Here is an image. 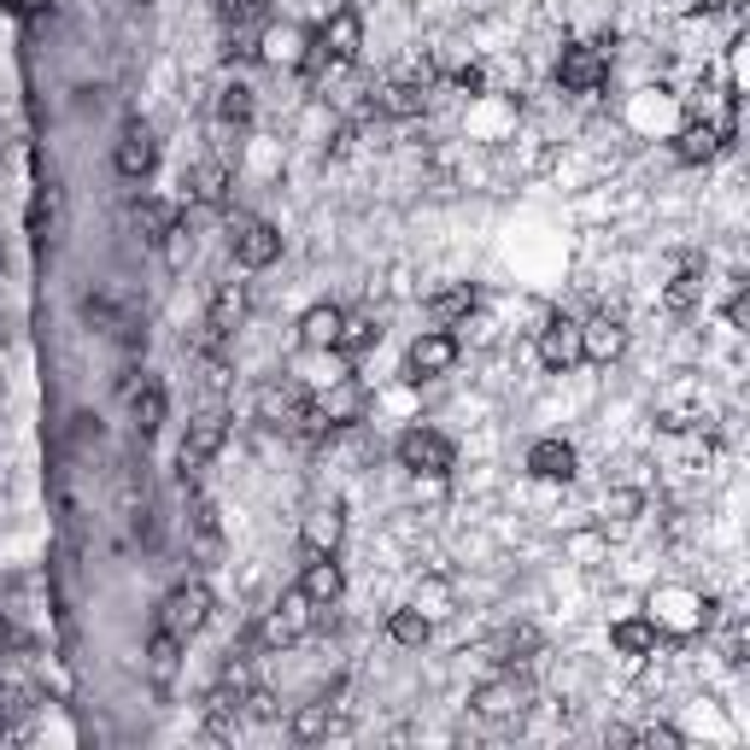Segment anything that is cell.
<instances>
[{
	"label": "cell",
	"instance_id": "cell-1",
	"mask_svg": "<svg viewBox=\"0 0 750 750\" xmlns=\"http://www.w3.org/2000/svg\"><path fill=\"white\" fill-rule=\"evenodd\" d=\"M394 458H399V469H411V475H434V481H440V475H451V463H458V446H451L440 428L416 422V428L399 434Z\"/></svg>",
	"mask_w": 750,
	"mask_h": 750
},
{
	"label": "cell",
	"instance_id": "cell-2",
	"mask_svg": "<svg viewBox=\"0 0 750 750\" xmlns=\"http://www.w3.org/2000/svg\"><path fill=\"white\" fill-rule=\"evenodd\" d=\"M223 446H229V416H223V411H206V416L188 422L182 451H177V475H182V487H194V475H199V469H206Z\"/></svg>",
	"mask_w": 750,
	"mask_h": 750
},
{
	"label": "cell",
	"instance_id": "cell-3",
	"mask_svg": "<svg viewBox=\"0 0 750 750\" xmlns=\"http://www.w3.org/2000/svg\"><path fill=\"white\" fill-rule=\"evenodd\" d=\"M211 609H217V598H211L206 581H177V586L165 592V604H159V628L194 639V633L211 621Z\"/></svg>",
	"mask_w": 750,
	"mask_h": 750
},
{
	"label": "cell",
	"instance_id": "cell-4",
	"mask_svg": "<svg viewBox=\"0 0 750 750\" xmlns=\"http://www.w3.org/2000/svg\"><path fill=\"white\" fill-rule=\"evenodd\" d=\"M451 364H458V335L451 328H422L411 340V352H404V382H434Z\"/></svg>",
	"mask_w": 750,
	"mask_h": 750
},
{
	"label": "cell",
	"instance_id": "cell-5",
	"mask_svg": "<svg viewBox=\"0 0 750 750\" xmlns=\"http://www.w3.org/2000/svg\"><path fill=\"white\" fill-rule=\"evenodd\" d=\"M311 609H317V604H311L300 586H293V592H281V604H276L270 616L258 621V633H253V639H258L264 651H281V645H293V639H300V633L311 628Z\"/></svg>",
	"mask_w": 750,
	"mask_h": 750
},
{
	"label": "cell",
	"instance_id": "cell-6",
	"mask_svg": "<svg viewBox=\"0 0 750 750\" xmlns=\"http://www.w3.org/2000/svg\"><path fill=\"white\" fill-rule=\"evenodd\" d=\"M234 264H246V270H270L281 258V229L264 223V217H234Z\"/></svg>",
	"mask_w": 750,
	"mask_h": 750
},
{
	"label": "cell",
	"instance_id": "cell-7",
	"mask_svg": "<svg viewBox=\"0 0 750 750\" xmlns=\"http://www.w3.org/2000/svg\"><path fill=\"white\" fill-rule=\"evenodd\" d=\"M604 71H609V59H604V47H592V41H569L557 53V83L569 94H592L604 83Z\"/></svg>",
	"mask_w": 750,
	"mask_h": 750
},
{
	"label": "cell",
	"instance_id": "cell-8",
	"mask_svg": "<svg viewBox=\"0 0 750 750\" xmlns=\"http://www.w3.org/2000/svg\"><path fill=\"white\" fill-rule=\"evenodd\" d=\"M317 41H323V53H328V59L352 65V59L364 53V12H358V7H335V12L323 19Z\"/></svg>",
	"mask_w": 750,
	"mask_h": 750
},
{
	"label": "cell",
	"instance_id": "cell-9",
	"mask_svg": "<svg viewBox=\"0 0 750 750\" xmlns=\"http://www.w3.org/2000/svg\"><path fill=\"white\" fill-rule=\"evenodd\" d=\"M112 165H118V177H130V182L153 177V165H159V141H153L147 123H123V135L112 147Z\"/></svg>",
	"mask_w": 750,
	"mask_h": 750
},
{
	"label": "cell",
	"instance_id": "cell-10",
	"mask_svg": "<svg viewBox=\"0 0 750 750\" xmlns=\"http://www.w3.org/2000/svg\"><path fill=\"white\" fill-rule=\"evenodd\" d=\"M540 364L552 375H569L574 364H581V323L574 317H552L540 328Z\"/></svg>",
	"mask_w": 750,
	"mask_h": 750
},
{
	"label": "cell",
	"instance_id": "cell-11",
	"mask_svg": "<svg viewBox=\"0 0 750 750\" xmlns=\"http://www.w3.org/2000/svg\"><path fill=\"white\" fill-rule=\"evenodd\" d=\"M528 703V686L516 675H498V680H481L475 698H469V710L481 715V722H510V715H522Z\"/></svg>",
	"mask_w": 750,
	"mask_h": 750
},
{
	"label": "cell",
	"instance_id": "cell-12",
	"mask_svg": "<svg viewBox=\"0 0 750 750\" xmlns=\"http://www.w3.org/2000/svg\"><path fill=\"white\" fill-rule=\"evenodd\" d=\"M621 352H628V328H621V317L598 311L592 323H581V358L586 364H616Z\"/></svg>",
	"mask_w": 750,
	"mask_h": 750
},
{
	"label": "cell",
	"instance_id": "cell-13",
	"mask_svg": "<svg viewBox=\"0 0 750 750\" xmlns=\"http://www.w3.org/2000/svg\"><path fill=\"white\" fill-rule=\"evenodd\" d=\"M300 592L317 609H335L340 604V592H347V574H340V562H335V552H311V562H305V574H300Z\"/></svg>",
	"mask_w": 750,
	"mask_h": 750
},
{
	"label": "cell",
	"instance_id": "cell-14",
	"mask_svg": "<svg viewBox=\"0 0 750 750\" xmlns=\"http://www.w3.org/2000/svg\"><path fill=\"white\" fill-rule=\"evenodd\" d=\"M311 411V394H300V387H281V382H270L258 394V422H270V428H293Z\"/></svg>",
	"mask_w": 750,
	"mask_h": 750
},
{
	"label": "cell",
	"instance_id": "cell-15",
	"mask_svg": "<svg viewBox=\"0 0 750 750\" xmlns=\"http://www.w3.org/2000/svg\"><path fill=\"white\" fill-rule=\"evenodd\" d=\"M165 416H170V399H165V387L147 375V382H141L135 394H130V422H135L141 440H153V434L165 428Z\"/></svg>",
	"mask_w": 750,
	"mask_h": 750
},
{
	"label": "cell",
	"instance_id": "cell-16",
	"mask_svg": "<svg viewBox=\"0 0 750 750\" xmlns=\"http://www.w3.org/2000/svg\"><path fill=\"white\" fill-rule=\"evenodd\" d=\"M317 411L328 416V428H352V422H364V387H358L352 375H340V382L317 399Z\"/></svg>",
	"mask_w": 750,
	"mask_h": 750
},
{
	"label": "cell",
	"instance_id": "cell-17",
	"mask_svg": "<svg viewBox=\"0 0 750 750\" xmlns=\"http://www.w3.org/2000/svg\"><path fill=\"white\" fill-rule=\"evenodd\" d=\"M375 112L382 118H422L428 112V83H416V76H399V83L382 88V100H375Z\"/></svg>",
	"mask_w": 750,
	"mask_h": 750
},
{
	"label": "cell",
	"instance_id": "cell-18",
	"mask_svg": "<svg viewBox=\"0 0 750 750\" xmlns=\"http://www.w3.org/2000/svg\"><path fill=\"white\" fill-rule=\"evenodd\" d=\"M229 188H234V170L223 159H199L194 170H188V194H194L199 206H223Z\"/></svg>",
	"mask_w": 750,
	"mask_h": 750
},
{
	"label": "cell",
	"instance_id": "cell-19",
	"mask_svg": "<svg viewBox=\"0 0 750 750\" xmlns=\"http://www.w3.org/2000/svg\"><path fill=\"white\" fill-rule=\"evenodd\" d=\"M340 323H347V311H340V305H311L305 317H300V347L305 352H335Z\"/></svg>",
	"mask_w": 750,
	"mask_h": 750
},
{
	"label": "cell",
	"instance_id": "cell-20",
	"mask_svg": "<svg viewBox=\"0 0 750 750\" xmlns=\"http://www.w3.org/2000/svg\"><path fill=\"white\" fill-rule=\"evenodd\" d=\"M428 323L434 328H451V323H469V311H475V288L469 281H451V288H440V293H428Z\"/></svg>",
	"mask_w": 750,
	"mask_h": 750
},
{
	"label": "cell",
	"instance_id": "cell-21",
	"mask_svg": "<svg viewBox=\"0 0 750 750\" xmlns=\"http://www.w3.org/2000/svg\"><path fill=\"white\" fill-rule=\"evenodd\" d=\"M528 469L540 481H574V446L569 440H534L528 446Z\"/></svg>",
	"mask_w": 750,
	"mask_h": 750
},
{
	"label": "cell",
	"instance_id": "cell-22",
	"mask_svg": "<svg viewBox=\"0 0 750 750\" xmlns=\"http://www.w3.org/2000/svg\"><path fill=\"white\" fill-rule=\"evenodd\" d=\"M340 505H311L305 510V522H300V540H305V552H335L340 545Z\"/></svg>",
	"mask_w": 750,
	"mask_h": 750
},
{
	"label": "cell",
	"instance_id": "cell-23",
	"mask_svg": "<svg viewBox=\"0 0 750 750\" xmlns=\"http://www.w3.org/2000/svg\"><path fill=\"white\" fill-rule=\"evenodd\" d=\"M656 639L663 633H656V621H645V616H621L616 628H609V645H616L621 656H633V663L656 651Z\"/></svg>",
	"mask_w": 750,
	"mask_h": 750
},
{
	"label": "cell",
	"instance_id": "cell-24",
	"mask_svg": "<svg viewBox=\"0 0 750 750\" xmlns=\"http://www.w3.org/2000/svg\"><path fill=\"white\" fill-rule=\"evenodd\" d=\"M675 153L686 165H710L715 153H722V130H710V123H686V130L675 135Z\"/></svg>",
	"mask_w": 750,
	"mask_h": 750
},
{
	"label": "cell",
	"instance_id": "cell-25",
	"mask_svg": "<svg viewBox=\"0 0 750 750\" xmlns=\"http://www.w3.org/2000/svg\"><path fill=\"white\" fill-rule=\"evenodd\" d=\"M182 645H188L182 633H170V628H153V639H147V668H153V680H170V675H177V663H182Z\"/></svg>",
	"mask_w": 750,
	"mask_h": 750
},
{
	"label": "cell",
	"instance_id": "cell-26",
	"mask_svg": "<svg viewBox=\"0 0 750 750\" xmlns=\"http://www.w3.org/2000/svg\"><path fill=\"white\" fill-rule=\"evenodd\" d=\"M428 633H434V621L422 616V609H394V616H387V639L404 645V651H422V645H428Z\"/></svg>",
	"mask_w": 750,
	"mask_h": 750
},
{
	"label": "cell",
	"instance_id": "cell-27",
	"mask_svg": "<svg viewBox=\"0 0 750 750\" xmlns=\"http://www.w3.org/2000/svg\"><path fill=\"white\" fill-rule=\"evenodd\" d=\"M293 739L300 745H317V739H328V727H335V703L328 698H317V703H305V710H293Z\"/></svg>",
	"mask_w": 750,
	"mask_h": 750
},
{
	"label": "cell",
	"instance_id": "cell-28",
	"mask_svg": "<svg viewBox=\"0 0 750 750\" xmlns=\"http://www.w3.org/2000/svg\"><path fill=\"white\" fill-rule=\"evenodd\" d=\"M375 340H382L375 317H347V323H340V335H335V352H340V358H364Z\"/></svg>",
	"mask_w": 750,
	"mask_h": 750
},
{
	"label": "cell",
	"instance_id": "cell-29",
	"mask_svg": "<svg viewBox=\"0 0 750 750\" xmlns=\"http://www.w3.org/2000/svg\"><path fill=\"white\" fill-rule=\"evenodd\" d=\"M253 112H258V100H253V88H246V83H223V88H217V118H223V123L241 130V123H253Z\"/></svg>",
	"mask_w": 750,
	"mask_h": 750
},
{
	"label": "cell",
	"instance_id": "cell-30",
	"mask_svg": "<svg viewBox=\"0 0 750 750\" xmlns=\"http://www.w3.org/2000/svg\"><path fill=\"white\" fill-rule=\"evenodd\" d=\"M59 211H65V199H59V188H41V194L29 199V234H36V241H53V229H59Z\"/></svg>",
	"mask_w": 750,
	"mask_h": 750
},
{
	"label": "cell",
	"instance_id": "cell-31",
	"mask_svg": "<svg viewBox=\"0 0 750 750\" xmlns=\"http://www.w3.org/2000/svg\"><path fill=\"white\" fill-rule=\"evenodd\" d=\"M170 223H177V211H170L165 199H141V206H135V229H141V241L159 246L165 234H170Z\"/></svg>",
	"mask_w": 750,
	"mask_h": 750
},
{
	"label": "cell",
	"instance_id": "cell-32",
	"mask_svg": "<svg viewBox=\"0 0 750 750\" xmlns=\"http://www.w3.org/2000/svg\"><path fill=\"white\" fill-rule=\"evenodd\" d=\"M83 323L100 328V335H112V328H118V293H112V288L88 293V300H83Z\"/></svg>",
	"mask_w": 750,
	"mask_h": 750
},
{
	"label": "cell",
	"instance_id": "cell-33",
	"mask_svg": "<svg viewBox=\"0 0 750 750\" xmlns=\"http://www.w3.org/2000/svg\"><path fill=\"white\" fill-rule=\"evenodd\" d=\"M241 311H246V293L234 288V281H223V288H217V300H211V323L223 328V335H234V323H241Z\"/></svg>",
	"mask_w": 750,
	"mask_h": 750
},
{
	"label": "cell",
	"instance_id": "cell-34",
	"mask_svg": "<svg viewBox=\"0 0 750 750\" xmlns=\"http://www.w3.org/2000/svg\"><path fill=\"white\" fill-rule=\"evenodd\" d=\"M29 703H36L29 680L19 675V668H0V710H7V715H19V710H29Z\"/></svg>",
	"mask_w": 750,
	"mask_h": 750
},
{
	"label": "cell",
	"instance_id": "cell-35",
	"mask_svg": "<svg viewBox=\"0 0 750 750\" xmlns=\"http://www.w3.org/2000/svg\"><path fill=\"white\" fill-rule=\"evenodd\" d=\"M703 300V270H680L668 281V311H692Z\"/></svg>",
	"mask_w": 750,
	"mask_h": 750
},
{
	"label": "cell",
	"instance_id": "cell-36",
	"mask_svg": "<svg viewBox=\"0 0 750 750\" xmlns=\"http://www.w3.org/2000/svg\"><path fill=\"white\" fill-rule=\"evenodd\" d=\"M534 656H540V628L522 621V628L505 633V663H534Z\"/></svg>",
	"mask_w": 750,
	"mask_h": 750
},
{
	"label": "cell",
	"instance_id": "cell-37",
	"mask_svg": "<svg viewBox=\"0 0 750 750\" xmlns=\"http://www.w3.org/2000/svg\"><path fill=\"white\" fill-rule=\"evenodd\" d=\"M241 715H253V722H276L281 703H276L270 686H246V692H241Z\"/></svg>",
	"mask_w": 750,
	"mask_h": 750
},
{
	"label": "cell",
	"instance_id": "cell-38",
	"mask_svg": "<svg viewBox=\"0 0 750 750\" xmlns=\"http://www.w3.org/2000/svg\"><path fill=\"white\" fill-rule=\"evenodd\" d=\"M159 246H165V258L177 264V270H182L188 258H194V234H188V223H182V217H177V223H170V234H165Z\"/></svg>",
	"mask_w": 750,
	"mask_h": 750
},
{
	"label": "cell",
	"instance_id": "cell-39",
	"mask_svg": "<svg viewBox=\"0 0 750 750\" xmlns=\"http://www.w3.org/2000/svg\"><path fill=\"white\" fill-rule=\"evenodd\" d=\"M188 528H194L199 545H217V510L206 505V498H194V510H188Z\"/></svg>",
	"mask_w": 750,
	"mask_h": 750
},
{
	"label": "cell",
	"instance_id": "cell-40",
	"mask_svg": "<svg viewBox=\"0 0 750 750\" xmlns=\"http://www.w3.org/2000/svg\"><path fill=\"white\" fill-rule=\"evenodd\" d=\"M264 19V0H223V24L229 29H246V24H258Z\"/></svg>",
	"mask_w": 750,
	"mask_h": 750
},
{
	"label": "cell",
	"instance_id": "cell-41",
	"mask_svg": "<svg viewBox=\"0 0 750 750\" xmlns=\"http://www.w3.org/2000/svg\"><path fill=\"white\" fill-rule=\"evenodd\" d=\"M633 745H663V750H680L686 739L668 722H656V727H645V733H633Z\"/></svg>",
	"mask_w": 750,
	"mask_h": 750
},
{
	"label": "cell",
	"instance_id": "cell-42",
	"mask_svg": "<svg viewBox=\"0 0 750 750\" xmlns=\"http://www.w3.org/2000/svg\"><path fill=\"white\" fill-rule=\"evenodd\" d=\"M639 505H645V498H639V493H609V498H604V510H616L621 522H628V516H633Z\"/></svg>",
	"mask_w": 750,
	"mask_h": 750
},
{
	"label": "cell",
	"instance_id": "cell-43",
	"mask_svg": "<svg viewBox=\"0 0 750 750\" xmlns=\"http://www.w3.org/2000/svg\"><path fill=\"white\" fill-rule=\"evenodd\" d=\"M727 323H733V328H750V300H745V288L733 293V305H727Z\"/></svg>",
	"mask_w": 750,
	"mask_h": 750
},
{
	"label": "cell",
	"instance_id": "cell-44",
	"mask_svg": "<svg viewBox=\"0 0 750 750\" xmlns=\"http://www.w3.org/2000/svg\"><path fill=\"white\" fill-rule=\"evenodd\" d=\"M458 88H463V94H481V88H487V76H481V65H463V71H458Z\"/></svg>",
	"mask_w": 750,
	"mask_h": 750
},
{
	"label": "cell",
	"instance_id": "cell-45",
	"mask_svg": "<svg viewBox=\"0 0 750 750\" xmlns=\"http://www.w3.org/2000/svg\"><path fill=\"white\" fill-rule=\"evenodd\" d=\"M76 440H100V416H76Z\"/></svg>",
	"mask_w": 750,
	"mask_h": 750
},
{
	"label": "cell",
	"instance_id": "cell-46",
	"mask_svg": "<svg viewBox=\"0 0 750 750\" xmlns=\"http://www.w3.org/2000/svg\"><path fill=\"white\" fill-rule=\"evenodd\" d=\"M0 399H7V382H0Z\"/></svg>",
	"mask_w": 750,
	"mask_h": 750
},
{
	"label": "cell",
	"instance_id": "cell-47",
	"mask_svg": "<svg viewBox=\"0 0 750 750\" xmlns=\"http://www.w3.org/2000/svg\"><path fill=\"white\" fill-rule=\"evenodd\" d=\"M130 7H147V0H130Z\"/></svg>",
	"mask_w": 750,
	"mask_h": 750
}]
</instances>
